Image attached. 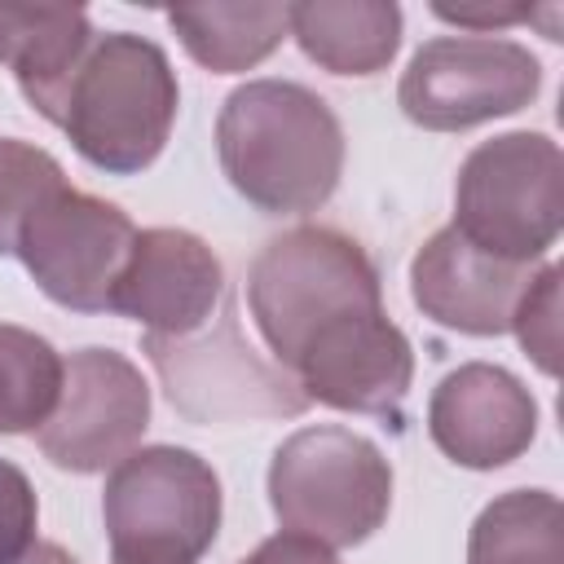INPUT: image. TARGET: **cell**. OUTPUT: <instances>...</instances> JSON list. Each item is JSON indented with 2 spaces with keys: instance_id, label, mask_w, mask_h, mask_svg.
Masks as SVG:
<instances>
[{
  "instance_id": "obj_19",
  "label": "cell",
  "mask_w": 564,
  "mask_h": 564,
  "mask_svg": "<svg viewBox=\"0 0 564 564\" xmlns=\"http://www.w3.org/2000/svg\"><path fill=\"white\" fill-rule=\"evenodd\" d=\"M57 189H66V172L48 150L0 137V256L18 251L22 225Z\"/></svg>"
},
{
  "instance_id": "obj_25",
  "label": "cell",
  "mask_w": 564,
  "mask_h": 564,
  "mask_svg": "<svg viewBox=\"0 0 564 564\" xmlns=\"http://www.w3.org/2000/svg\"><path fill=\"white\" fill-rule=\"evenodd\" d=\"M115 564H141V560H115Z\"/></svg>"
},
{
  "instance_id": "obj_4",
  "label": "cell",
  "mask_w": 564,
  "mask_h": 564,
  "mask_svg": "<svg viewBox=\"0 0 564 564\" xmlns=\"http://www.w3.org/2000/svg\"><path fill=\"white\" fill-rule=\"evenodd\" d=\"M269 502L286 533L326 551L361 546L392 507V467L352 427H300L269 463Z\"/></svg>"
},
{
  "instance_id": "obj_11",
  "label": "cell",
  "mask_w": 564,
  "mask_h": 564,
  "mask_svg": "<svg viewBox=\"0 0 564 564\" xmlns=\"http://www.w3.org/2000/svg\"><path fill=\"white\" fill-rule=\"evenodd\" d=\"M225 304V269L189 229H137L128 264L115 282L110 313L145 326V335H194Z\"/></svg>"
},
{
  "instance_id": "obj_5",
  "label": "cell",
  "mask_w": 564,
  "mask_h": 564,
  "mask_svg": "<svg viewBox=\"0 0 564 564\" xmlns=\"http://www.w3.org/2000/svg\"><path fill=\"white\" fill-rule=\"evenodd\" d=\"M564 220V159L542 132L480 141L454 185V229L489 256L533 264Z\"/></svg>"
},
{
  "instance_id": "obj_6",
  "label": "cell",
  "mask_w": 564,
  "mask_h": 564,
  "mask_svg": "<svg viewBox=\"0 0 564 564\" xmlns=\"http://www.w3.org/2000/svg\"><path fill=\"white\" fill-rule=\"evenodd\" d=\"M101 516L115 560L194 564L220 529V480L194 449H132L110 467Z\"/></svg>"
},
{
  "instance_id": "obj_24",
  "label": "cell",
  "mask_w": 564,
  "mask_h": 564,
  "mask_svg": "<svg viewBox=\"0 0 564 564\" xmlns=\"http://www.w3.org/2000/svg\"><path fill=\"white\" fill-rule=\"evenodd\" d=\"M9 564H79L66 546H57V542H31L18 560H9Z\"/></svg>"
},
{
  "instance_id": "obj_13",
  "label": "cell",
  "mask_w": 564,
  "mask_h": 564,
  "mask_svg": "<svg viewBox=\"0 0 564 564\" xmlns=\"http://www.w3.org/2000/svg\"><path fill=\"white\" fill-rule=\"evenodd\" d=\"M533 269L480 251L454 225L436 229L410 260L414 304L463 335H502L511 330L516 304L529 291Z\"/></svg>"
},
{
  "instance_id": "obj_7",
  "label": "cell",
  "mask_w": 564,
  "mask_h": 564,
  "mask_svg": "<svg viewBox=\"0 0 564 564\" xmlns=\"http://www.w3.org/2000/svg\"><path fill=\"white\" fill-rule=\"evenodd\" d=\"M145 357L172 410L189 423L295 419L308 410L300 383L242 339L229 304L194 335H145Z\"/></svg>"
},
{
  "instance_id": "obj_3",
  "label": "cell",
  "mask_w": 564,
  "mask_h": 564,
  "mask_svg": "<svg viewBox=\"0 0 564 564\" xmlns=\"http://www.w3.org/2000/svg\"><path fill=\"white\" fill-rule=\"evenodd\" d=\"M251 317L282 370L330 326L383 308L366 247L330 225H295L260 247L247 273Z\"/></svg>"
},
{
  "instance_id": "obj_15",
  "label": "cell",
  "mask_w": 564,
  "mask_h": 564,
  "mask_svg": "<svg viewBox=\"0 0 564 564\" xmlns=\"http://www.w3.org/2000/svg\"><path fill=\"white\" fill-rule=\"evenodd\" d=\"M286 18L300 48L335 75H375L397 57L401 44V9L388 0L286 4Z\"/></svg>"
},
{
  "instance_id": "obj_2",
  "label": "cell",
  "mask_w": 564,
  "mask_h": 564,
  "mask_svg": "<svg viewBox=\"0 0 564 564\" xmlns=\"http://www.w3.org/2000/svg\"><path fill=\"white\" fill-rule=\"evenodd\" d=\"M176 75L167 53L132 31L97 35L66 84L57 128L101 172H141L167 145L176 119Z\"/></svg>"
},
{
  "instance_id": "obj_10",
  "label": "cell",
  "mask_w": 564,
  "mask_h": 564,
  "mask_svg": "<svg viewBox=\"0 0 564 564\" xmlns=\"http://www.w3.org/2000/svg\"><path fill=\"white\" fill-rule=\"evenodd\" d=\"M150 423V388L115 348H79L62 361L53 414L35 427L44 458L62 471H106L123 463Z\"/></svg>"
},
{
  "instance_id": "obj_14",
  "label": "cell",
  "mask_w": 564,
  "mask_h": 564,
  "mask_svg": "<svg viewBox=\"0 0 564 564\" xmlns=\"http://www.w3.org/2000/svg\"><path fill=\"white\" fill-rule=\"evenodd\" d=\"M93 40L97 35L84 9L0 4V62L13 70L22 97L48 123H57L66 84L79 70Z\"/></svg>"
},
{
  "instance_id": "obj_18",
  "label": "cell",
  "mask_w": 564,
  "mask_h": 564,
  "mask_svg": "<svg viewBox=\"0 0 564 564\" xmlns=\"http://www.w3.org/2000/svg\"><path fill=\"white\" fill-rule=\"evenodd\" d=\"M62 388V357L57 348L26 330L0 322V432H35L57 401Z\"/></svg>"
},
{
  "instance_id": "obj_20",
  "label": "cell",
  "mask_w": 564,
  "mask_h": 564,
  "mask_svg": "<svg viewBox=\"0 0 564 564\" xmlns=\"http://www.w3.org/2000/svg\"><path fill=\"white\" fill-rule=\"evenodd\" d=\"M511 330L520 348L538 361V370L555 375L560 370V264H546L533 273L529 291L516 304Z\"/></svg>"
},
{
  "instance_id": "obj_16",
  "label": "cell",
  "mask_w": 564,
  "mask_h": 564,
  "mask_svg": "<svg viewBox=\"0 0 564 564\" xmlns=\"http://www.w3.org/2000/svg\"><path fill=\"white\" fill-rule=\"evenodd\" d=\"M167 22L181 35L185 53L216 75L264 62L282 44V35H291L286 4H181L167 9Z\"/></svg>"
},
{
  "instance_id": "obj_22",
  "label": "cell",
  "mask_w": 564,
  "mask_h": 564,
  "mask_svg": "<svg viewBox=\"0 0 564 564\" xmlns=\"http://www.w3.org/2000/svg\"><path fill=\"white\" fill-rule=\"evenodd\" d=\"M436 18L467 26L471 35H489L494 26H511V22H529L538 18L533 4H432Z\"/></svg>"
},
{
  "instance_id": "obj_8",
  "label": "cell",
  "mask_w": 564,
  "mask_h": 564,
  "mask_svg": "<svg viewBox=\"0 0 564 564\" xmlns=\"http://www.w3.org/2000/svg\"><path fill=\"white\" fill-rule=\"evenodd\" d=\"M538 88L542 66L524 44L502 35H436L410 57L397 101L427 132H463L524 110Z\"/></svg>"
},
{
  "instance_id": "obj_9",
  "label": "cell",
  "mask_w": 564,
  "mask_h": 564,
  "mask_svg": "<svg viewBox=\"0 0 564 564\" xmlns=\"http://www.w3.org/2000/svg\"><path fill=\"white\" fill-rule=\"evenodd\" d=\"M132 238L137 225L128 220V212L66 185L31 212L13 256L53 304L110 313V295L128 264Z\"/></svg>"
},
{
  "instance_id": "obj_23",
  "label": "cell",
  "mask_w": 564,
  "mask_h": 564,
  "mask_svg": "<svg viewBox=\"0 0 564 564\" xmlns=\"http://www.w3.org/2000/svg\"><path fill=\"white\" fill-rule=\"evenodd\" d=\"M238 564H339V560L322 542H308V538H295V533H278V538L260 542Z\"/></svg>"
},
{
  "instance_id": "obj_1",
  "label": "cell",
  "mask_w": 564,
  "mask_h": 564,
  "mask_svg": "<svg viewBox=\"0 0 564 564\" xmlns=\"http://www.w3.org/2000/svg\"><path fill=\"white\" fill-rule=\"evenodd\" d=\"M216 154L229 185L260 212H317L344 172V128L304 84L247 79L216 119Z\"/></svg>"
},
{
  "instance_id": "obj_21",
  "label": "cell",
  "mask_w": 564,
  "mask_h": 564,
  "mask_svg": "<svg viewBox=\"0 0 564 564\" xmlns=\"http://www.w3.org/2000/svg\"><path fill=\"white\" fill-rule=\"evenodd\" d=\"M35 489L22 467L0 458V564L18 560L35 542Z\"/></svg>"
},
{
  "instance_id": "obj_12",
  "label": "cell",
  "mask_w": 564,
  "mask_h": 564,
  "mask_svg": "<svg viewBox=\"0 0 564 564\" xmlns=\"http://www.w3.org/2000/svg\"><path fill=\"white\" fill-rule=\"evenodd\" d=\"M427 432L436 449L458 467L494 471L533 445L538 405L511 370L489 361H467L432 388Z\"/></svg>"
},
{
  "instance_id": "obj_17",
  "label": "cell",
  "mask_w": 564,
  "mask_h": 564,
  "mask_svg": "<svg viewBox=\"0 0 564 564\" xmlns=\"http://www.w3.org/2000/svg\"><path fill=\"white\" fill-rule=\"evenodd\" d=\"M467 564H564V507L546 489L494 498L467 538Z\"/></svg>"
}]
</instances>
